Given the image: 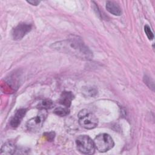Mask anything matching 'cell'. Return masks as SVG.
Segmentation results:
<instances>
[{
    "instance_id": "obj_13",
    "label": "cell",
    "mask_w": 155,
    "mask_h": 155,
    "mask_svg": "<svg viewBox=\"0 0 155 155\" xmlns=\"http://www.w3.org/2000/svg\"><path fill=\"white\" fill-rule=\"evenodd\" d=\"M144 31H145V33L147 36L148 37V38L150 40H152L154 38V35H153V33L150 27L148 25H145L144 26Z\"/></svg>"
},
{
    "instance_id": "obj_14",
    "label": "cell",
    "mask_w": 155,
    "mask_h": 155,
    "mask_svg": "<svg viewBox=\"0 0 155 155\" xmlns=\"http://www.w3.org/2000/svg\"><path fill=\"white\" fill-rule=\"evenodd\" d=\"M96 92H97V91L92 87H90V88H85V90H84V93H85L87 96H91L95 95Z\"/></svg>"
},
{
    "instance_id": "obj_9",
    "label": "cell",
    "mask_w": 155,
    "mask_h": 155,
    "mask_svg": "<svg viewBox=\"0 0 155 155\" xmlns=\"http://www.w3.org/2000/svg\"><path fill=\"white\" fill-rule=\"evenodd\" d=\"M16 149V145L14 142L9 140L6 142L1 147V154H14Z\"/></svg>"
},
{
    "instance_id": "obj_3",
    "label": "cell",
    "mask_w": 155,
    "mask_h": 155,
    "mask_svg": "<svg viewBox=\"0 0 155 155\" xmlns=\"http://www.w3.org/2000/svg\"><path fill=\"white\" fill-rule=\"evenodd\" d=\"M78 150L82 154H93L96 149L94 141L87 135H80L76 139Z\"/></svg>"
},
{
    "instance_id": "obj_11",
    "label": "cell",
    "mask_w": 155,
    "mask_h": 155,
    "mask_svg": "<svg viewBox=\"0 0 155 155\" xmlns=\"http://www.w3.org/2000/svg\"><path fill=\"white\" fill-rule=\"evenodd\" d=\"M54 113L59 116L62 117L68 115L70 113V110L68 107H57L54 110Z\"/></svg>"
},
{
    "instance_id": "obj_4",
    "label": "cell",
    "mask_w": 155,
    "mask_h": 155,
    "mask_svg": "<svg viewBox=\"0 0 155 155\" xmlns=\"http://www.w3.org/2000/svg\"><path fill=\"white\" fill-rule=\"evenodd\" d=\"M93 141L96 149L101 153L108 151L111 149L114 145L112 137L107 133L98 134Z\"/></svg>"
},
{
    "instance_id": "obj_7",
    "label": "cell",
    "mask_w": 155,
    "mask_h": 155,
    "mask_svg": "<svg viewBox=\"0 0 155 155\" xmlns=\"http://www.w3.org/2000/svg\"><path fill=\"white\" fill-rule=\"evenodd\" d=\"M26 112H27V110L26 109H24V108H21L18 110L15 114L14 116L11 119L10 125L13 128H16L18 127L21 120L24 118Z\"/></svg>"
},
{
    "instance_id": "obj_10",
    "label": "cell",
    "mask_w": 155,
    "mask_h": 155,
    "mask_svg": "<svg viewBox=\"0 0 155 155\" xmlns=\"http://www.w3.org/2000/svg\"><path fill=\"white\" fill-rule=\"evenodd\" d=\"M106 9L110 13L115 16H119L122 13L119 5L113 1H108L106 2Z\"/></svg>"
},
{
    "instance_id": "obj_6",
    "label": "cell",
    "mask_w": 155,
    "mask_h": 155,
    "mask_svg": "<svg viewBox=\"0 0 155 155\" xmlns=\"http://www.w3.org/2000/svg\"><path fill=\"white\" fill-rule=\"evenodd\" d=\"M31 24L21 23L15 27L12 30V37L15 40H19L24 38L31 30Z\"/></svg>"
},
{
    "instance_id": "obj_16",
    "label": "cell",
    "mask_w": 155,
    "mask_h": 155,
    "mask_svg": "<svg viewBox=\"0 0 155 155\" xmlns=\"http://www.w3.org/2000/svg\"><path fill=\"white\" fill-rule=\"evenodd\" d=\"M27 2L33 5H37L40 3V1H27Z\"/></svg>"
},
{
    "instance_id": "obj_2",
    "label": "cell",
    "mask_w": 155,
    "mask_h": 155,
    "mask_svg": "<svg viewBox=\"0 0 155 155\" xmlns=\"http://www.w3.org/2000/svg\"><path fill=\"white\" fill-rule=\"evenodd\" d=\"M78 116L79 125L85 129H93L97 125V117L88 110H82L78 113Z\"/></svg>"
},
{
    "instance_id": "obj_1",
    "label": "cell",
    "mask_w": 155,
    "mask_h": 155,
    "mask_svg": "<svg viewBox=\"0 0 155 155\" xmlns=\"http://www.w3.org/2000/svg\"><path fill=\"white\" fill-rule=\"evenodd\" d=\"M53 46L58 51L71 54L82 59L89 60L93 57L92 52L83 41L76 36L71 35L66 40L54 43Z\"/></svg>"
},
{
    "instance_id": "obj_15",
    "label": "cell",
    "mask_w": 155,
    "mask_h": 155,
    "mask_svg": "<svg viewBox=\"0 0 155 155\" xmlns=\"http://www.w3.org/2000/svg\"><path fill=\"white\" fill-rule=\"evenodd\" d=\"M44 135L45 137V138L47 139V140H49V141L53 140L54 139V136H55V134L53 131L49 132V133H44Z\"/></svg>"
},
{
    "instance_id": "obj_12",
    "label": "cell",
    "mask_w": 155,
    "mask_h": 155,
    "mask_svg": "<svg viewBox=\"0 0 155 155\" xmlns=\"http://www.w3.org/2000/svg\"><path fill=\"white\" fill-rule=\"evenodd\" d=\"M53 103L51 100L45 99L40 102V104L38 105L39 106L38 107L40 110L41 109L47 110L48 108H51L53 107Z\"/></svg>"
},
{
    "instance_id": "obj_5",
    "label": "cell",
    "mask_w": 155,
    "mask_h": 155,
    "mask_svg": "<svg viewBox=\"0 0 155 155\" xmlns=\"http://www.w3.org/2000/svg\"><path fill=\"white\" fill-rule=\"evenodd\" d=\"M47 116L46 110L41 109L37 116L30 119L27 123V128L28 131L36 132L42 127L44 122Z\"/></svg>"
},
{
    "instance_id": "obj_8",
    "label": "cell",
    "mask_w": 155,
    "mask_h": 155,
    "mask_svg": "<svg viewBox=\"0 0 155 155\" xmlns=\"http://www.w3.org/2000/svg\"><path fill=\"white\" fill-rule=\"evenodd\" d=\"M74 99V95L71 91H64L62 93L59 99V102L66 107H69L71 104L72 100Z\"/></svg>"
}]
</instances>
